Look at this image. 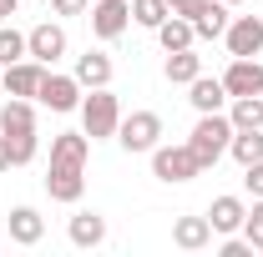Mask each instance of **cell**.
<instances>
[{"mask_svg": "<svg viewBox=\"0 0 263 257\" xmlns=\"http://www.w3.org/2000/svg\"><path fill=\"white\" fill-rule=\"evenodd\" d=\"M35 101H41L46 111H81V81L46 66V76H41V86H35Z\"/></svg>", "mask_w": 263, "mask_h": 257, "instance_id": "6", "label": "cell"}, {"mask_svg": "<svg viewBox=\"0 0 263 257\" xmlns=\"http://www.w3.org/2000/svg\"><path fill=\"white\" fill-rule=\"evenodd\" d=\"M167 5H172V15H187V10H193L197 0H167Z\"/></svg>", "mask_w": 263, "mask_h": 257, "instance_id": "32", "label": "cell"}, {"mask_svg": "<svg viewBox=\"0 0 263 257\" xmlns=\"http://www.w3.org/2000/svg\"><path fill=\"white\" fill-rule=\"evenodd\" d=\"M223 5H243V0H223Z\"/></svg>", "mask_w": 263, "mask_h": 257, "instance_id": "35", "label": "cell"}, {"mask_svg": "<svg viewBox=\"0 0 263 257\" xmlns=\"http://www.w3.org/2000/svg\"><path fill=\"white\" fill-rule=\"evenodd\" d=\"M122 126V101L111 96V86H97L91 96H81V131L91 141H117Z\"/></svg>", "mask_w": 263, "mask_h": 257, "instance_id": "2", "label": "cell"}, {"mask_svg": "<svg viewBox=\"0 0 263 257\" xmlns=\"http://www.w3.org/2000/svg\"><path fill=\"white\" fill-rule=\"evenodd\" d=\"M157 40H162V51H187V46H197V31L187 15H167L157 26Z\"/></svg>", "mask_w": 263, "mask_h": 257, "instance_id": "22", "label": "cell"}, {"mask_svg": "<svg viewBox=\"0 0 263 257\" xmlns=\"http://www.w3.org/2000/svg\"><path fill=\"white\" fill-rule=\"evenodd\" d=\"M66 237H71V247H81V252H91V247H101L106 242V217L101 212H76L71 222H66Z\"/></svg>", "mask_w": 263, "mask_h": 257, "instance_id": "13", "label": "cell"}, {"mask_svg": "<svg viewBox=\"0 0 263 257\" xmlns=\"http://www.w3.org/2000/svg\"><path fill=\"white\" fill-rule=\"evenodd\" d=\"M91 0H51V15H86Z\"/></svg>", "mask_w": 263, "mask_h": 257, "instance_id": "31", "label": "cell"}, {"mask_svg": "<svg viewBox=\"0 0 263 257\" xmlns=\"http://www.w3.org/2000/svg\"><path fill=\"white\" fill-rule=\"evenodd\" d=\"M26 51H31L41 66H56L71 51V40H66V26H56V20H41L35 31H26Z\"/></svg>", "mask_w": 263, "mask_h": 257, "instance_id": "7", "label": "cell"}, {"mask_svg": "<svg viewBox=\"0 0 263 257\" xmlns=\"http://www.w3.org/2000/svg\"><path fill=\"white\" fill-rule=\"evenodd\" d=\"M223 86H228V101L233 96H263V61L258 56H233L228 71H223Z\"/></svg>", "mask_w": 263, "mask_h": 257, "instance_id": "8", "label": "cell"}, {"mask_svg": "<svg viewBox=\"0 0 263 257\" xmlns=\"http://www.w3.org/2000/svg\"><path fill=\"white\" fill-rule=\"evenodd\" d=\"M187 101H193V111H223L228 106V86H223V76H197L187 81Z\"/></svg>", "mask_w": 263, "mask_h": 257, "instance_id": "15", "label": "cell"}, {"mask_svg": "<svg viewBox=\"0 0 263 257\" xmlns=\"http://www.w3.org/2000/svg\"><path fill=\"white\" fill-rule=\"evenodd\" d=\"M162 76L172 81V86H187V81H197V76H202V56H197L193 46H187V51H167Z\"/></svg>", "mask_w": 263, "mask_h": 257, "instance_id": "20", "label": "cell"}, {"mask_svg": "<svg viewBox=\"0 0 263 257\" xmlns=\"http://www.w3.org/2000/svg\"><path fill=\"white\" fill-rule=\"evenodd\" d=\"M167 15H172V5H167V0H132V20H137V26H147V31H157Z\"/></svg>", "mask_w": 263, "mask_h": 257, "instance_id": "26", "label": "cell"}, {"mask_svg": "<svg viewBox=\"0 0 263 257\" xmlns=\"http://www.w3.org/2000/svg\"><path fill=\"white\" fill-rule=\"evenodd\" d=\"M228 157L238 161V166L258 161V157H263V126H258V131H233V141H228Z\"/></svg>", "mask_w": 263, "mask_h": 257, "instance_id": "24", "label": "cell"}, {"mask_svg": "<svg viewBox=\"0 0 263 257\" xmlns=\"http://www.w3.org/2000/svg\"><path fill=\"white\" fill-rule=\"evenodd\" d=\"M228 141H233L228 111H202V116H197V126H193V136H187V146H193V157H197L202 172H208V166H218V161L228 157Z\"/></svg>", "mask_w": 263, "mask_h": 257, "instance_id": "1", "label": "cell"}, {"mask_svg": "<svg viewBox=\"0 0 263 257\" xmlns=\"http://www.w3.org/2000/svg\"><path fill=\"white\" fill-rule=\"evenodd\" d=\"M46 237V217L35 207H10V242L15 247H35Z\"/></svg>", "mask_w": 263, "mask_h": 257, "instance_id": "18", "label": "cell"}, {"mask_svg": "<svg viewBox=\"0 0 263 257\" xmlns=\"http://www.w3.org/2000/svg\"><path fill=\"white\" fill-rule=\"evenodd\" d=\"M41 76H46V66L35 61V56H26V61H15V66H0V86H5L10 96H26V101H35Z\"/></svg>", "mask_w": 263, "mask_h": 257, "instance_id": "12", "label": "cell"}, {"mask_svg": "<svg viewBox=\"0 0 263 257\" xmlns=\"http://www.w3.org/2000/svg\"><path fill=\"white\" fill-rule=\"evenodd\" d=\"M0 26H5V10H0Z\"/></svg>", "mask_w": 263, "mask_h": 257, "instance_id": "36", "label": "cell"}, {"mask_svg": "<svg viewBox=\"0 0 263 257\" xmlns=\"http://www.w3.org/2000/svg\"><path fill=\"white\" fill-rule=\"evenodd\" d=\"M243 187H248V192H253V197H263V157L243 166Z\"/></svg>", "mask_w": 263, "mask_h": 257, "instance_id": "29", "label": "cell"}, {"mask_svg": "<svg viewBox=\"0 0 263 257\" xmlns=\"http://www.w3.org/2000/svg\"><path fill=\"white\" fill-rule=\"evenodd\" d=\"M71 76L81 81V91L111 86V56H106V51H86V56H76V71H71Z\"/></svg>", "mask_w": 263, "mask_h": 257, "instance_id": "16", "label": "cell"}, {"mask_svg": "<svg viewBox=\"0 0 263 257\" xmlns=\"http://www.w3.org/2000/svg\"><path fill=\"white\" fill-rule=\"evenodd\" d=\"M0 10H5V15H15V10H21V0H0Z\"/></svg>", "mask_w": 263, "mask_h": 257, "instance_id": "34", "label": "cell"}, {"mask_svg": "<svg viewBox=\"0 0 263 257\" xmlns=\"http://www.w3.org/2000/svg\"><path fill=\"white\" fill-rule=\"evenodd\" d=\"M223 40H228V56H263V15H233Z\"/></svg>", "mask_w": 263, "mask_h": 257, "instance_id": "9", "label": "cell"}, {"mask_svg": "<svg viewBox=\"0 0 263 257\" xmlns=\"http://www.w3.org/2000/svg\"><path fill=\"white\" fill-rule=\"evenodd\" d=\"M91 157V136L86 131H61V136H51V161H61V166H86Z\"/></svg>", "mask_w": 263, "mask_h": 257, "instance_id": "17", "label": "cell"}, {"mask_svg": "<svg viewBox=\"0 0 263 257\" xmlns=\"http://www.w3.org/2000/svg\"><path fill=\"white\" fill-rule=\"evenodd\" d=\"M5 136V131H0ZM5 152H10V166H26V161H35V152H41V136L35 131H10L5 136Z\"/></svg>", "mask_w": 263, "mask_h": 257, "instance_id": "25", "label": "cell"}, {"mask_svg": "<svg viewBox=\"0 0 263 257\" xmlns=\"http://www.w3.org/2000/svg\"><path fill=\"white\" fill-rule=\"evenodd\" d=\"M152 177L157 182H167V187H182V182H193V177H202V166H197L193 146L182 141V146H152Z\"/></svg>", "mask_w": 263, "mask_h": 257, "instance_id": "4", "label": "cell"}, {"mask_svg": "<svg viewBox=\"0 0 263 257\" xmlns=\"http://www.w3.org/2000/svg\"><path fill=\"white\" fill-rule=\"evenodd\" d=\"M218 252H223V257H253V242H248V237H233V232H228Z\"/></svg>", "mask_w": 263, "mask_h": 257, "instance_id": "30", "label": "cell"}, {"mask_svg": "<svg viewBox=\"0 0 263 257\" xmlns=\"http://www.w3.org/2000/svg\"><path fill=\"white\" fill-rule=\"evenodd\" d=\"M233 5H223V0H197L193 10H187V20H193L197 40H223V31H228V15Z\"/></svg>", "mask_w": 263, "mask_h": 257, "instance_id": "11", "label": "cell"}, {"mask_svg": "<svg viewBox=\"0 0 263 257\" xmlns=\"http://www.w3.org/2000/svg\"><path fill=\"white\" fill-rule=\"evenodd\" d=\"M0 131H5V136H10V131H35V106L26 96L0 101Z\"/></svg>", "mask_w": 263, "mask_h": 257, "instance_id": "21", "label": "cell"}, {"mask_svg": "<svg viewBox=\"0 0 263 257\" xmlns=\"http://www.w3.org/2000/svg\"><path fill=\"white\" fill-rule=\"evenodd\" d=\"M228 121H233V131H258L263 126V96H233Z\"/></svg>", "mask_w": 263, "mask_h": 257, "instance_id": "23", "label": "cell"}, {"mask_svg": "<svg viewBox=\"0 0 263 257\" xmlns=\"http://www.w3.org/2000/svg\"><path fill=\"white\" fill-rule=\"evenodd\" d=\"M86 20L97 40H122L132 26V0H91L86 5Z\"/></svg>", "mask_w": 263, "mask_h": 257, "instance_id": "5", "label": "cell"}, {"mask_svg": "<svg viewBox=\"0 0 263 257\" xmlns=\"http://www.w3.org/2000/svg\"><path fill=\"white\" fill-rule=\"evenodd\" d=\"M243 237L253 242V252H263V197H253V207L243 217Z\"/></svg>", "mask_w": 263, "mask_h": 257, "instance_id": "28", "label": "cell"}, {"mask_svg": "<svg viewBox=\"0 0 263 257\" xmlns=\"http://www.w3.org/2000/svg\"><path fill=\"white\" fill-rule=\"evenodd\" d=\"M157 141H162V116H157V111H132V116H122L117 146H122L127 157H152Z\"/></svg>", "mask_w": 263, "mask_h": 257, "instance_id": "3", "label": "cell"}, {"mask_svg": "<svg viewBox=\"0 0 263 257\" xmlns=\"http://www.w3.org/2000/svg\"><path fill=\"white\" fill-rule=\"evenodd\" d=\"M31 51H26V35L15 31V26H0V66H15V61H26Z\"/></svg>", "mask_w": 263, "mask_h": 257, "instance_id": "27", "label": "cell"}, {"mask_svg": "<svg viewBox=\"0 0 263 257\" xmlns=\"http://www.w3.org/2000/svg\"><path fill=\"white\" fill-rule=\"evenodd\" d=\"M81 192H86V166H61V161L46 166V197L51 202H81Z\"/></svg>", "mask_w": 263, "mask_h": 257, "instance_id": "10", "label": "cell"}, {"mask_svg": "<svg viewBox=\"0 0 263 257\" xmlns=\"http://www.w3.org/2000/svg\"><path fill=\"white\" fill-rule=\"evenodd\" d=\"M243 217H248L243 197H213V207H208V222H213V237H228V232H243Z\"/></svg>", "mask_w": 263, "mask_h": 257, "instance_id": "14", "label": "cell"}, {"mask_svg": "<svg viewBox=\"0 0 263 257\" xmlns=\"http://www.w3.org/2000/svg\"><path fill=\"white\" fill-rule=\"evenodd\" d=\"M0 172H10V152H5V136H0Z\"/></svg>", "mask_w": 263, "mask_h": 257, "instance_id": "33", "label": "cell"}, {"mask_svg": "<svg viewBox=\"0 0 263 257\" xmlns=\"http://www.w3.org/2000/svg\"><path fill=\"white\" fill-rule=\"evenodd\" d=\"M172 242L182 252H202V247H213V222L208 217H177L172 222Z\"/></svg>", "mask_w": 263, "mask_h": 257, "instance_id": "19", "label": "cell"}]
</instances>
